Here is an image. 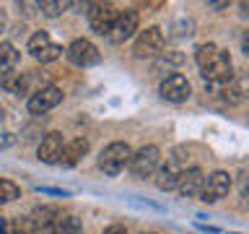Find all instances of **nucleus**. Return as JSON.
Wrapping results in <instances>:
<instances>
[{"label": "nucleus", "mask_w": 249, "mask_h": 234, "mask_svg": "<svg viewBox=\"0 0 249 234\" xmlns=\"http://www.w3.org/2000/svg\"><path fill=\"white\" fill-rule=\"evenodd\" d=\"M130 159H132V148L127 143H109L99 156V169L104 172V175L114 177L127 167Z\"/></svg>", "instance_id": "nucleus-1"}, {"label": "nucleus", "mask_w": 249, "mask_h": 234, "mask_svg": "<svg viewBox=\"0 0 249 234\" xmlns=\"http://www.w3.org/2000/svg\"><path fill=\"white\" fill-rule=\"evenodd\" d=\"M161 50H163V31L159 26H148L145 31H140L135 39V47H132L135 58H140V60L156 58Z\"/></svg>", "instance_id": "nucleus-2"}, {"label": "nucleus", "mask_w": 249, "mask_h": 234, "mask_svg": "<svg viewBox=\"0 0 249 234\" xmlns=\"http://www.w3.org/2000/svg\"><path fill=\"white\" fill-rule=\"evenodd\" d=\"M159 159H161V151H159V146H143L140 151L132 154V159L127 167L132 169V175L140 177V179H145V177H151L156 167H159Z\"/></svg>", "instance_id": "nucleus-3"}, {"label": "nucleus", "mask_w": 249, "mask_h": 234, "mask_svg": "<svg viewBox=\"0 0 249 234\" xmlns=\"http://www.w3.org/2000/svg\"><path fill=\"white\" fill-rule=\"evenodd\" d=\"M202 78L205 81H213V83H229L233 78V62H231V55L226 50H218L215 58L202 68Z\"/></svg>", "instance_id": "nucleus-4"}, {"label": "nucleus", "mask_w": 249, "mask_h": 234, "mask_svg": "<svg viewBox=\"0 0 249 234\" xmlns=\"http://www.w3.org/2000/svg\"><path fill=\"white\" fill-rule=\"evenodd\" d=\"M135 29H138V11H122V13H117V19L112 23V29H109L107 39L112 44H122L135 34Z\"/></svg>", "instance_id": "nucleus-5"}, {"label": "nucleus", "mask_w": 249, "mask_h": 234, "mask_svg": "<svg viewBox=\"0 0 249 234\" xmlns=\"http://www.w3.org/2000/svg\"><path fill=\"white\" fill-rule=\"evenodd\" d=\"M231 190V177L229 172H213L205 182H202V190H200V200L202 203H215L221 200L223 195H229Z\"/></svg>", "instance_id": "nucleus-6"}, {"label": "nucleus", "mask_w": 249, "mask_h": 234, "mask_svg": "<svg viewBox=\"0 0 249 234\" xmlns=\"http://www.w3.org/2000/svg\"><path fill=\"white\" fill-rule=\"evenodd\" d=\"M65 55H68V60L73 62V65H78V68H91V65H96V62L101 60L99 50L89 42V39H75V42L65 50Z\"/></svg>", "instance_id": "nucleus-7"}, {"label": "nucleus", "mask_w": 249, "mask_h": 234, "mask_svg": "<svg viewBox=\"0 0 249 234\" xmlns=\"http://www.w3.org/2000/svg\"><path fill=\"white\" fill-rule=\"evenodd\" d=\"M62 101V91L57 86H42V89L34 91V97L29 99V112L31 115H44L50 112L52 107H57Z\"/></svg>", "instance_id": "nucleus-8"}, {"label": "nucleus", "mask_w": 249, "mask_h": 234, "mask_svg": "<svg viewBox=\"0 0 249 234\" xmlns=\"http://www.w3.org/2000/svg\"><path fill=\"white\" fill-rule=\"evenodd\" d=\"M114 19H117L114 5H109V3H93V5H89V23H91V29L96 31V34L107 37L109 29H112V23H114Z\"/></svg>", "instance_id": "nucleus-9"}, {"label": "nucleus", "mask_w": 249, "mask_h": 234, "mask_svg": "<svg viewBox=\"0 0 249 234\" xmlns=\"http://www.w3.org/2000/svg\"><path fill=\"white\" fill-rule=\"evenodd\" d=\"M161 97L166 101H184L190 99V81L182 73H171L161 81Z\"/></svg>", "instance_id": "nucleus-10"}, {"label": "nucleus", "mask_w": 249, "mask_h": 234, "mask_svg": "<svg viewBox=\"0 0 249 234\" xmlns=\"http://www.w3.org/2000/svg\"><path fill=\"white\" fill-rule=\"evenodd\" d=\"M187 167H184V159L182 156H171V159L166 161V167L159 169V177H156V187L159 190H171V187H177V179L179 175H182Z\"/></svg>", "instance_id": "nucleus-11"}, {"label": "nucleus", "mask_w": 249, "mask_h": 234, "mask_svg": "<svg viewBox=\"0 0 249 234\" xmlns=\"http://www.w3.org/2000/svg\"><path fill=\"white\" fill-rule=\"evenodd\" d=\"M202 182H205V175H202V169L190 167V169H184L182 175H179V179H177V190L182 193L184 198H195V195H200Z\"/></svg>", "instance_id": "nucleus-12"}, {"label": "nucleus", "mask_w": 249, "mask_h": 234, "mask_svg": "<svg viewBox=\"0 0 249 234\" xmlns=\"http://www.w3.org/2000/svg\"><path fill=\"white\" fill-rule=\"evenodd\" d=\"M62 136L60 133H47V136L42 138V143H39L36 148V156L42 159L44 164H57L60 154H62Z\"/></svg>", "instance_id": "nucleus-13"}, {"label": "nucleus", "mask_w": 249, "mask_h": 234, "mask_svg": "<svg viewBox=\"0 0 249 234\" xmlns=\"http://www.w3.org/2000/svg\"><path fill=\"white\" fill-rule=\"evenodd\" d=\"M60 216H62V214H60L57 208L42 206V208H34V211H31V216L26 218V221H29V226H31L34 232H44V234H47V232L52 229V224L57 221Z\"/></svg>", "instance_id": "nucleus-14"}, {"label": "nucleus", "mask_w": 249, "mask_h": 234, "mask_svg": "<svg viewBox=\"0 0 249 234\" xmlns=\"http://www.w3.org/2000/svg\"><path fill=\"white\" fill-rule=\"evenodd\" d=\"M86 151H89V140L86 138H73L70 143L62 146V154H60L57 164H62V167H75V164L86 156Z\"/></svg>", "instance_id": "nucleus-15"}, {"label": "nucleus", "mask_w": 249, "mask_h": 234, "mask_svg": "<svg viewBox=\"0 0 249 234\" xmlns=\"http://www.w3.org/2000/svg\"><path fill=\"white\" fill-rule=\"evenodd\" d=\"M16 65H18V52H16L13 44L3 42V44H0V76L11 73Z\"/></svg>", "instance_id": "nucleus-16"}, {"label": "nucleus", "mask_w": 249, "mask_h": 234, "mask_svg": "<svg viewBox=\"0 0 249 234\" xmlns=\"http://www.w3.org/2000/svg\"><path fill=\"white\" fill-rule=\"evenodd\" d=\"M16 198H21V187L11 182V179H0V206L3 203H13Z\"/></svg>", "instance_id": "nucleus-17"}, {"label": "nucleus", "mask_w": 249, "mask_h": 234, "mask_svg": "<svg viewBox=\"0 0 249 234\" xmlns=\"http://www.w3.org/2000/svg\"><path fill=\"white\" fill-rule=\"evenodd\" d=\"M73 3H68V0H44V3H39V8H42L44 16H50V19H54V16H60L62 11H68V8Z\"/></svg>", "instance_id": "nucleus-18"}, {"label": "nucleus", "mask_w": 249, "mask_h": 234, "mask_svg": "<svg viewBox=\"0 0 249 234\" xmlns=\"http://www.w3.org/2000/svg\"><path fill=\"white\" fill-rule=\"evenodd\" d=\"M215 52H218V47H215V44H210V42H208V44H200L197 50H195V60H197L200 70H202L210 60L215 58Z\"/></svg>", "instance_id": "nucleus-19"}, {"label": "nucleus", "mask_w": 249, "mask_h": 234, "mask_svg": "<svg viewBox=\"0 0 249 234\" xmlns=\"http://www.w3.org/2000/svg\"><path fill=\"white\" fill-rule=\"evenodd\" d=\"M60 55H62V47L60 44H47V47H42V50H39L36 55H34V58L39 60V62H42V65H44V62H54V60H57L60 58Z\"/></svg>", "instance_id": "nucleus-20"}, {"label": "nucleus", "mask_w": 249, "mask_h": 234, "mask_svg": "<svg viewBox=\"0 0 249 234\" xmlns=\"http://www.w3.org/2000/svg\"><path fill=\"white\" fill-rule=\"evenodd\" d=\"M0 86H3L5 91H18L21 73H16V70H11V73H3V76H0Z\"/></svg>", "instance_id": "nucleus-21"}, {"label": "nucleus", "mask_w": 249, "mask_h": 234, "mask_svg": "<svg viewBox=\"0 0 249 234\" xmlns=\"http://www.w3.org/2000/svg\"><path fill=\"white\" fill-rule=\"evenodd\" d=\"M47 44H50V34H47V31H36V34L29 39V52L36 55V52L42 50V47H47Z\"/></svg>", "instance_id": "nucleus-22"}, {"label": "nucleus", "mask_w": 249, "mask_h": 234, "mask_svg": "<svg viewBox=\"0 0 249 234\" xmlns=\"http://www.w3.org/2000/svg\"><path fill=\"white\" fill-rule=\"evenodd\" d=\"M31 232H34V229L29 226V221H18V224H16L8 234H31Z\"/></svg>", "instance_id": "nucleus-23"}, {"label": "nucleus", "mask_w": 249, "mask_h": 234, "mask_svg": "<svg viewBox=\"0 0 249 234\" xmlns=\"http://www.w3.org/2000/svg\"><path fill=\"white\" fill-rule=\"evenodd\" d=\"M39 193H50V195H62V198H65L68 195V190H60V187H36Z\"/></svg>", "instance_id": "nucleus-24"}, {"label": "nucleus", "mask_w": 249, "mask_h": 234, "mask_svg": "<svg viewBox=\"0 0 249 234\" xmlns=\"http://www.w3.org/2000/svg\"><path fill=\"white\" fill-rule=\"evenodd\" d=\"M104 234H127V229L120 224H114V226H109V229H104Z\"/></svg>", "instance_id": "nucleus-25"}, {"label": "nucleus", "mask_w": 249, "mask_h": 234, "mask_svg": "<svg viewBox=\"0 0 249 234\" xmlns=\"http://www.w3.org/2000/svg\"><path fill=\"white\" fill-rule=\"evenodd\" d=\"M5 29V16H3V11H0V31Z\"/></svg>", "instance_id": "nucleus-26"}, {"label": "nucleus", "mask_w": 249, "mask_h": 234, "mask_svg": "<svg viewBox=\"0 0 249 234\" xmlns=\"http://www.w3.org/2000/svg\"><path fill=\"white\" fill-rule=\"evenodd\" d=\"M0 234H5V218H0Z\"/></svg>", "instance_id": "nucleus-27"}, {"label": "nucleus", "mask_w": 249, "mask_h": 234, "mask_svg": "<svg viewBox=\"0 0 249 234\" xmlns=\"http://www.w3.org/2000/svg\"><path fill=\"white\" fill-rule=\"evenodd\" d=\"M229 234H239V232H229Z\"/></svg>", "instance_id": "nucleus-28"}, {"label": "nucleus", "mask_w": 249, "mask_h": 234, "mask_svg": "<svg viewBox=\"0 0 249 234\" xmlns=\"http://www.w3.org/2000/svg\"><path fill=\"white\" fill-rule=\"evenodd\" d=\"M143 234H153V232H143Z\"/></svg>", "instance_id": "nucleus-29"}]
</instances>
